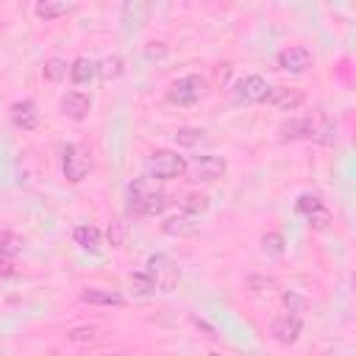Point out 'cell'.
<instances>
[{
    "instance_id": "obj_1",
    "label": "cell",
    "mask_w": 356,
    "mask_h": 356,
    "mask_svg": "<svg viewBox=\"0 0 356 356\" xmlns=\"http://www.w3.org/2000/svg\"><path fill=\"white\" fill-rule=\"evenodd\" d=\"M167 193L156 190L150 184V178H136V181L128 187V206L134 215L139 217H156L167 209Z\"/></svg>"
},
{
    "instance_id": "obj_2",
    "label": "cell",
    "mask_w": 356,
    "mask_h": 356,
    "mask_svg": "<svg viewBox=\"0 0 356 356\" xmlns=\"http://www.w3.org/2000/svg\"><path fill=\"white\" fill-rule=\"evenodd\" d=\"M187 172V159L175 150H153L145 161V175L150 181H172Z\"/></svg>"
},
{
    "instance_id": "obj_3",
    "label": "cell",
    "mask_w": 356,
    "mask_h": 356,
    "mask_svg": "<svg viewBox=\"0 0 356 356\" xmlns=\"http://www.w3.org/2000/svg\"><path fill=\"white\" fill-rule=\"evenodd\" d=\"M62 172H64L67 181H73V184L84 181V178L92 172V156L81 145H73V142L64 145L62 148Z\"/></svg>"
},
{
    "instance_id": "obj_4",
    "label": "cell",
    "mask_w": 356,
    "mask_h": 356,
    "mask_svg": "<svg viewBox=\"0 0 356 356\" xmlns=\"http://www.w3.org/2000/svg\"><path fill=\"white\" fill-rule=\"evenodd\" d=\"M204 95H206V81H204L201 75H184V78L172 81L170 89H167V98H170V103H175V106H193V103H198Z\"/></svg>"
},
{
    "instance_id": "obj_5",
    "label": "cell",
    "mask_w": 356,
    "mask_h": 356,
    "mask_svg": "<svg viewBox=\"0 0 356 356\" xmlns=\"http://www.w3.org/2000/svg\"><path fill=\"white\" fill-rule=\"evenodd\" d=\"M187 170H190V175L195 178L198 184H215V181H220V178L229 172V164L220 156L206 153V156H195L187 164Z\"/></svg>"
},
{
    "instance_id": "obj_6",
    "label": "cell",
    "mask_w": 356,
    "mask_h": 356,
    "mask_svg": "<svg viewBox=\"0 0 356 356\" xmlns=\"http://www.w3.org/2000/svg\"><path fill=\"white\" fill-rule=\"evenodd\" d=\"M301 331H303V320H301V314H292V312L278 314V317L273 320V326H270V334H273L278 342H284V345L298 342Z\"/></svg>"
},
{
    "instance_id": "obj_7",
    "label": "cell",
    "mask_w": 356,
    "mask_h": 356,
    "mask_svg": "<svg viewBox=\"0 0 356 356\" xmlns=\"http://www.w3.org/2000/svg\"><path fill=\"white\" fill-rule=\"evenodd\" d=\"M278 67H281L284 73L301 75V73H306V70L312 67V53H309L306 48H301V45H290V48H284V51L278 53Z\"/></svg>"
},
{
    "instance_id": "obj_8",
    "label": "cell",
    "mask_w": 356,
    "mask_h": 356,
    "mask_svg": "<svg viewBox=\"0 0 356 356\" xmlns=\"http://www.w3.org/2000/svg\"><path fill=\"white\" fill-rule=\"evenodd\" d=\"M9 117H12L15 128H20V131H34V128L39 125V106H37V100H31V98L17 100V103H12Z\"/></svg>"
},
{
    "instance_id": "obj_9",
    "label": "cell",
    "mask_w": 356,
    "mask_h": 356,
    "mask_svg": "<svg viewBox=\"0 0 356 356\" xmlns=\"http://www.w3.org/2000/svg\"><path fill=\"white\" fill-rule=\"evenodd\" d=\"M270 95V84L262 75H245L237 81V98L245 103H265Z\"/></svg>"
},
{
    "instance_id": "obj_10",
    "label": "cell",
    "mask_w": 356,
    "mask_h": 356,
    "mask_svg": "<svg viewBox=\"0 0 356 356\" xmlns=\"http://www.w3.org/2000/svg\"><path fill=\"white\" fill-rule=\"evenodd\" d=\"M303 100L306 95L298 87H270V95H267V103L281 112H295L298 106H303Z\"/></svg>"
},
{
    "instance_id": "obj_11",
    "label": "cell",
    "mask_w": 356,
    "mask_h": 356,
    "mask_svg": "<svg viewBox=\"0 0 356 356\" xmlns=\"http://www.w3.org/2000/svg\"><path fill=\"white\" fill-rule=\"evenodd\" d=\"M278 134H281V139H284V142H295V139H317L320 128H317V123H314V120H309V117H298V120H287V123H281Z\"/></svg>"
},
{
    "instance_id": "obj_12",
    "label": "cell",
    "mask_w": 356,
    "mask_h": 356,
    "mask_svg": "<svg viewBox=\"0 0 356 356\" xmlns=\"http://www.w3.org/2000/svg\"><path fill=\"white\" fill-rule=\"evenodd\" d=\"M59 109H62V114H64L67 120L81 123V120L89 114V109H92V100H89V95H84V92L75 89V92H67V95L62 98Z\"/></svg>"
},
{
    "instance_id": "obj_13",
    "label": "cell",
    "mask_w": 356,
    "mask_h": 356,
    "mask_svg": "<svg viewBox=\"0 0 356 356\" xmlns=\"http://www.w3.org/2000/svg\"><path fill=\"white\" fill-rule=\"evenodd\" d=\"M161 229H164L167 234H172V237H190V234H195V231L201 229V217L187 215V212H178V215L167 217V220L161 223Z\"/></svg>"
},
{
    "instance_id": "obj_14",
    "label": "cell",
    "mask_w": 356,
    "mask_h": 356,
    "mask_svg": "<svg viewBox=\"0 0 356 356\" xmlns=\"http://www.w3.org/2000/svg\"><path fill=\"white\" fill-rule=\"evenodd\" d=\"M148 267H150L148 273L153 276L156 287H159V290H164V292H170V290H172V284H175V270H172V265H170L164 256H150Z\"/></svg>"
},
{
    "instance_id": "obj_15",
    "label": "cell",
    "mask_w": 356,
    "mask_h": 356,
    "mask_svg": "<svg viewBox=\"0 0 356 356\" xmlns=\"http://www.w3.org/2000/svg\"><path fill=\"white\" fill-rule=\"evenodd\" d=\"M81 301L89 303V306H123L125 298L114 290H100V287H87L81 292Z\"/></svg>"
},
{
    "instance_id": "obj_16",
    "label": "cell",
    "mask_w": 356,
    "mask_h": 356,
    "mask_svg": "<svg viewBox=\"0 0 356 356\" xmlns=\"http://www.w3.org/2000/svg\"><path fill=\"white\" fill-rule=\"evenodd\" d=\"M73 240H75V245H81V248L89 251V253H98L100 245H103V237H100V231H98L95 226H78V229L73 231Z\"/></svg>"
},
{
    "instance_id": "obj_17",
    "label": "cell",
    "mask_w": 356,
    "mask_h": 356,
    "mask_svg": "<svg viewBox=\"0 0 356 356\" xmlns=\"http://www.w3.org/2000/svg\"><path fill=\"white\" fill-rule=\"evenodd\" d=\"M34 12H37V17H39V20L51 23V20H59V17H64L67 12H73V6H67V3H56V0H39V3L34 6Z\"/></svg>"
},
{
    "instance_id": "obj_18",
    "label": "cell",
    "mask_w": 356,
    "mask_h": 356,
    "mask_svg": "<svg viewBox=\"0 0 356 356\" xmlns=\"http://www.w3.org/2000/svg\"><path fill=\"white\" fill-rule=\"evenodd\" d=\"M70 81L75 84V87H87L92 78H95V64L89 62V59H75L73 64H70Z\"/></svg>"
},
{
    "instance_id": "obj_19",
    "label": "cell",
    "mask_w": 356,
    "mask_h": 356,
    "mask_svg": "<svg viewBox=\"0 0 356 356\" xmlns=\"http://www.w3.org/2000/svg\"><path fill=\"white\" fill-rule=\"evenodd\" d=\"M95 75H100L103 81H112V78H120L123 75V59L120 56H106L95 64Z\"/></svg>"
},
{
    "instance_id": "obj_20",
    "label": "cell",
    "mask_w": 356,
    "mask_h": 356,
    "mask_svg": "<svg viewBox=\"0 0 356 356\" xmlns=\"http://www.w3.org/2000/svg\"><path fill=\"white\" fill-rule=\"evenodd\" d=\"M131 290L136 292V295H142V298H148V295H153L159 287H156V281H153V276L148 273V270H142V273H131Z\"/></svg>"
},
{
    "instance_id": "obj_21",
    "label": "cell",
    "mask_w": 356,
    "mask_h": 356,
    "mask_svg": "<svg viewBox=\"0 0 356 356\" xmlns=\"http://www.w3.org/2000/svg\"><path fill=\"white\" fill-rule=\"evenodd\" d=\"M67 73H70V67H67V62H64V59H59V56L48 59V62H45V67H42V75H45L48 81H53V84H59Z\"/></svg>"
},
{
    "instance_id": "obj_22",
    "label": "cell",
    "mask_w": 356,
    "mask_h": 356,
    "mask_svg": "<svg viewBox=\"0 0 356 356\" xmlns=\"http://www.w3.org/2000/svg\"><path fill=\"white\" fill-rule=\"evenodd\" d=\"M206 209H209V198H206V195H201V193H190V195L181 201V212H187V215L201 217Z\"/></svg>"
},
{
    "instance_id": "obj_23",
    "label": "cell",
    "mask_w": 356,
    "mask_h": 356,
    "mask_svg": "<svg viewBox=\"0 0 356 356\" xmlns=\"http://www.w3.org/2000/svg\"><path fill=\"white\" fill-rule=\"evenodd\" d=\"M306 220H309V226H312L314 231H328L331 223H334V217H331V212L326 209V204H323L320 209H314L312 215H306Z\"/></svg>"
},
{
    "instance_id": "obj_24",
    "label": "cell",
    "mask_w": 356,
    "mask_h": 356,
    "mask_svg": "<svg viewBox=\"0 0 356 356\" xmlns=\"http://www.w3.org/2000/svg\"><path fill=\"white\" fill-rule=\"evenodd\" d=\"M23 251V240L20 237H15V234H9V231H0V256H15V253H20Z\"/></svg>"
},
{
    "instance_id": "obj_25",
    "label": "cell",
    "mask_w": 356,
    "mask_h": 356,
    "mask_svg": "<svg viewBox=\"0 0 356 356\" xmlns=\"http://www.w3.org/2000/svg\"><path fill=\"white\" fill-rule=\"evenodd\" d=\"M245 287L251 290V292H270V290H276V278L273 276H248L245 278Z\"/></svg>"
},
{
    "instance_id": "obj_26",
    "label": "cell",
    "mask_w": 356,
    "mask_h": 356,
    "mask_svg": "<svg viewBox=\"0 0 356 356\" xmlns=\"http://www.w3.org/2000/svg\"><path fill=\"white\" fill-rule=\"evenodd\" d=\"M201 139H204V131H201V128H178V131H175V142L184 145V148H193V145H198Z\"/></svg>"
},
{
    "instance_id": "obj_27",
    "label": "cell",
    "mask_w": 356,
    "mask_h": 356,
    "mask_svg": "<svg viewBox=\"0 0 356 356\" xmlns=\"http://www.w3.org/2000/svg\"><path fill=\"white\" fill-rule=\"evenodd\" d=\"M67 337H70L73 342H95V339H98V328H92V326H78V328H73Z\"/></svg>"
},
{
    "instance_id": "obj_28",
    "label": "cell",
    "mask_w": 356,
    "mask_h": 356,
    "mask_svg": "<svg viewBox=\"0 0 356 356\" xmlns=\"http://www.w3.org/2000/svg\"><path fill=\"white\" fill-rule=\"evenodd\" d=\"M320 206H323V201H320L317 195H301L295 209H298V212L306 217V215H312V212H314V209H320Z\"/></svg>"
},
{
    "instance_id": "obj_29",
    "label": "cell",
    "mask_w": 356,
    "mask_h": 356,
    "mask_svg": "<svg viewBox=\"0 0 356 356\" xmlns=\"http://www.w3.org/2000/svg\"><path fill=\"white\" fill-rule=\"evenodd\" d=\"M262 245H265V251H270V253H284V237L281 234H276V231H270V234H265L262 237Z\"/></svg>"
},
{
    "instance_id": "obj_30",
    "label": "cell",
    "mask_w": 356,
    "mask_h": 356,
    "mask_svg": "<svg viewBox=\"0 0 356 356\" xmlns=\"http://www.w3.org/2000/svg\"><path fill=\"white\" fill-rule=\"evenodd\" d=\"M284 306H287L292 314H298V312L303 309V298L295 295V292H284Z\"/></svg>"
},
{
    "instance_id": "obj_31",
    "label": "cell",
    "mask_w": 356,
    "mask_h": 356,
    "mask_svg": "<svg viewBox=\"0 0 356 356\" xmlns=\"http://www.w3.org/2000/svg\"><path fill=\"white\" fill-rule=\"evenodd\" d=\"M12 276H17L15 262H12V259H6V256H0V278H12Z\"/></svg>"
},
{
    "instance_id": "obj_32",
    "label": "cell",
    "mask_w": 356,
    "mask_h": 356,
    "mask_svg": "<svg viewBox=\"0 0 356 356\" xmlns=\"http://www.w3.org/2000/svg\"><path fill=\"white\" fill-rule=\"evenodd\" d=\"M100 356H123V353H100Z\"/></svg>"
},
{
    "instance_id": "obj_33",
    "label": "cell",
    "mask_w": 356,
    "mask_h": 356,
    "mask_svg": "<svg viewBox=\"0 0 356 356\" xmlns=\"http://www.w3.org/2000/svg\"><path fill=\"white\" fill-rule=\"evenodd\" d=\"M212 356H220V353H212Z\"/></svg>"
}]
</instances>
